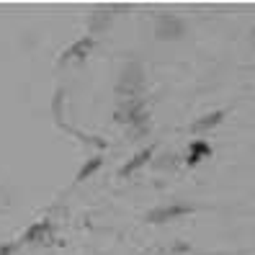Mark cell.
Wrapping results in <instances>:
<instances>
[{
  "mask_svg": "<svg viewBox=\"0 0 255 255\" xmlns=\"http://www.w3.org/2000/svg\"><path fill=\"white\" fill-rule=\"evenodd\" d=\"M175 162H178V157H175V155H170V157H162V160H157L155 165H157V168H165V165H168V168H175Z\"/></svg>",
  "mask_w": 255,
  "mask_h": 255,
  "instance_id": "11",
  "label": "cell"
},
{
  "mask_svg": "<svg viewBox=\"0 0 255 255\" xmlns=\"http://www.w3.org/2000/svg\"><path fill=\"white\" fill-rule=\"evenodd\" d=\"M109 23H111V16H106V13H93L91 16V31L98 34L101 28H106Z\"/></svg>",
  "mask_w": 255,
  "mask_h": 255,
  "instance_id": "9",
  "label": "cell"
},
{
  "mask_svg": "<svg viewBox=\"0 0 255 255\" xmlns=\"http://www.w3.org/2000/svg\"><path fill=\"white\" fill-rule=\"evenodd\" d=\"M193 209L186 206V204H173V206H160V209H152V212L147 214V222H152V224H162V222H168V219H175V217H186L191 214Z\"/></svg>",
  "mask_w": 255,
  "mask_h": 255,
  "instance_id": "3",
  "label": "cell"
},
{
  "mask_svg": "<svg viewBox=\"0 0 255 255\" xmlns=\"http://www.w3.org/2000/svg\"><path fill=\"white\" fill-rule=\"evenodd\" d=\"M186 34V23L178 16H160L155 23V36L160 41H173V39H183Z\"/></svg>",
  "mask_w": 255,
  "mask_h": 255,
  "instance_id": "1",
  "label": "cell"
},
{
  "mask_svg": "<svg viewBox=\"0 0 255 255\" xmlns=\"http://www.w3.org/2000/svg\"><path fill=\"white\" fill-rule=\"evenodd\" d=\"M47 232H49V224L39 222V224H34V227L26 232V243H36V240H41L39 235H47Z\"/></svg>",
  "mask_w": 255,
  "mask_h": 255,
  "instance_id": "10",
  "label": "cell"
},
{
  "mask_svg": "<svg viewBox=\"0 0 255 255\" xmlns=\"http://www.w3.org/2000/svg\"><path fill=\"white\" fill-rule=\"evenodd\" d=\"M224 116H227V111H212V114H206L201 116L196 124H193V131L196 134H206V131H212L214 127H219L224 122Z\"/></svg>",
  "mask_w": 255,
  "mask_h": 255,
  "instance_id": "5",
  "label": "cell"
},
{
  "mask_svg": "<svg viewBox=\"0 0 255 255\" xmlns=\"http://www.w3.org/2000/svg\"><path fill=\"white\" fill-rule=\"evenodd\" d=\"M93 49V36H83V39H78V41H75L72 44V47L62 54V57H59V62H72V59H83L88 52H91Z\"/></svg>",
  "mask_w": 255,
  "mask_h": 255,
  "instance_id": "4",
  "label": "cell"
},
{
  "mask_svg": "<svg viewBox=\"0 0 255 255\" xmlns=\"http://www.w3.org/2000/svg\"><path fill=\"white\" fill-rule=\"evenodd\" d=\"M142 67L137 65V62H131V65H127L124 67V72H122V78H119V93L124 96V91H127V96H137V91L142 88Z\"/></svg>",
  "mask_w": 255,
  "mask_h": 255,
  "instance_id": "2",
  "label": "cell"
},
{
  "mask_svg": "<svg viewBox=\"0 0 255 255\" xmlns=\"http://www.w3.org/2000/svg\"><path fill=\"white\" fill-rule=\"evenodd\" d=\"M13 253H16V245H13V243L0 245V255H13Z\"/></svg>",
  "mask_w": 255,
  "mask_h": 255,
  "instance_id": "12",
  "label": "cell"
},
{
  "mask_svg": "<svg viewBox=\"0 0 255 255\" xmlns=\"http://www.w3.org/2000/svg\"><path fill=\"white\" fill-rule=\"evenodd\" d=\"M209 155H212V147H209L204 139H193L188 144V165H191V168H193V165H199Z\"/></svg>",
  "mask_w": 255,
  "mask_h": 255,
  "instance_id": "6",
  "label": "cell"
},
{
  "mask_svg": "<svg viewBox=\"0 0 255 255\" xmlns=\"http://www.w3.org/2000/svg\"><path fill=\"white\" fill-rule=\"evenodd\" d=\"M101 165H103V157H101V155L91 157V160H88V162L83 165V168H80V173H78V181H85V178H91V175L101 168Z\"/></svg>",
  "mask_w": 255,
  "mask_h": 255,
  "instance_id": "8",
  "label": "cell"
},
{
  "mask_svg": "<svg viewBox=\"0 0 255 255\" xmlns=\"http://www.w3.org/2000/svg\"><path fill=\"white\" fill-rule=\"evenodd\" d=\"M152 152H155V147H147V149H142V152H137V155H134L127 165H124V168L122 170H119V175H131L134 170H137V168H142V165L149 160V157H152Z\"/></svg>",
  "mask_w": 255,
  "mask_h": 255,
  "instance_id": "7",
  "label": "cell"
}]
</instances>
